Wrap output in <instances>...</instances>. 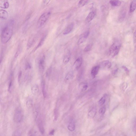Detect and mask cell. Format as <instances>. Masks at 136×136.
<instances>
[{
	"label": "cell",
	"mask_w": 136,
	"mask_h": 136,
	"mask_svg": "<svg viewBox=\"0 0 136 136\" xmlns=\"http://www.w3.org/2000/svg\"><path fill=\"white\" fill-rule=\"evenodd\" d=\"M28 136H35V135L34 133L31 132L30 133Z\"/></svg>",
	"instance_id": "obj_39"
},
{
	"label": "cell",
	"mask_w": 136,
	"mask_h": 136,
	"mask_svg": "<svg viewBox=\"0 0 136 136\" xmlns=\"http://www.w3.org/2000/svg\"><path fill=\"white\" fill-rule=\"evenodd\" d=\"M9 4L8 1L1 0L0 1V6L1 8L7 9L9 7Z\"/></svg>",
	"instance_id": "obj_17"
},
{
	"label": "cell",
	"mask_w": 136,
	"mask_h": 136,
	"mask_svg": "<svg viewBox=\"0 0 136 136\" xmlns=\"http://www.w3.org/2000/svg\"><path fill=\"white\" fill-rule=\"evenodd\" d=\"M23 117V115L22 111L18 109L15 110L14 115V121L16 123H20L22 121Z\"/></svg>",
	"instance_id": "obj_4"
},
{
	"label": "cell",
	"mask_w": 136,
	"mask_h": 136,
	"mask_svg": "<svg viewBox=\"0 0 136 136\" xmlns=\"http://www.w3.org/2000/svg\"><path fill=\"white\" fill-rule=\"evenodd\" d=\"M13 84L12 81H10V82L9 83L8 87V90L10 93H11V91H12Z\"/></svg>",
	"instance_id": "obj_32"
},
{
	"label": "cell",
	"mask_w": 136,
	"mask_h": 136,
	"mask_svg": "<svg viewBox=\"0 0 136 136\" xmlns=\"http://www.w3.org/2000/svg\"><path fill=\"white\" fill-rule=\"evenodd\" d=\"M92 46H93V44L91 43H90L87 45L84 48V51L87 52L90 51L91 49Z\"/></svg>",
	"instance_id": "obj_29"
},
{
	"label": "cell",
	"mask_w": 136,
	"mask_h": 136,
	"mask_svg": "<svg viewBox=\"0 0 136 136\" xmlns=\"http://www.w3.org/2000/svg\"><path fill=\"white\" fill-rule=\"evenodd\" d=\"M50 12H46L44 13L40 17L38 20V25L39 27L43 26L47 21L50 15Z\"/></svg>",
	"instance_id": "obj_3"
},
{
	"label": "cell",
	"mask_w": 136,
	"mask_h": 136,
	"mask_svg": "<svg viewBox=\"0 0 136 136\" xmlns=\"http://www.w3.org/2000/svg\"><path fill=\"white\" fill-rule=\"evenodd\" d=\"M52 71V68L51 67H50L48 69L46 72V75L47 77H49L50 76Z\"/></svg>",
	"instance_id": "obj_34"
},
{
	"label": "cell",
	"mask_w": 136,
	"mask_h": 136,
	"mask_svg": "<svg viewBox=\"0 0 136 136\" xmlns=\"http://www.w3.org/2000/svg\"><path fill=\"white\" fill-rule=\"evenodd\" d=\"M31 91L34 95H38L40 91L39 86L37 85H34L31 87Z\"/></svg>",
	"instance_id": "obj_11"
},
{
	"label": "cell",
	"mask_w": 136,
	"mask_h": 136,
	"mask_svg": "<svg viewBox=\"0 0 136 136\" xmlns=\"http://www.w3.org/2000/svg\"><path fill=\"white\" fill-rule=\"evenodd\" d=\"M88 0H81L78 4V6L81 7L86 5L89 3Z\"/></svg>",
	"instance_id": "obj_25"
},
{
	"label": "cell",
	"mask_w": 136,
	"mask_h": 136,
	"mask_svg": "<svg viewBox=\"0 0 136 136\" xmlns=\"http://www.w3.org/2000/svg\"><path fill=\"white\" fill-rule=\"evenodd\" d=\"M112 66L111 62L108 60H105L103 61L101 63V66L102 68L105 69L110 68Z\"/></svg>",
	"instance_id": "obj_10"
},
{
	"label": "cell",
	"mask_w": 136,
	"mask_h": 136,
	"mask_svg": "<svg viewBox=\"0 0 136 136\" xmlns=\"http://www.w3.org/2000/svg\"><path fill=\"white\" fill-rule=\"evenodd\" d=\"M37 123L39 131L41 134H43L45 132V129L44 126L43 121L42 119L40 116H38L37 113H36Z\"/></svg>",
	"instance_id": "obj_5"
},
{
	"label": "cell",
	"mask_w": 136,
	"mask_h": 136,
	"mask_svg": "<svg viewBox=\"0 0 136 136\" xmlns=\"http://www.w3.org/2000/svg\"><path fill=\"white\" fill-rule=\"evenodd\" d=\"M41 87L43 96L45 98L47 96V93L46 90L45 82L43 80L41 81Z\"/></svg>",
	"instance_id": "obj_18"
},
{
	"label": "cell",
	"mask_w": 136,
	"mask_h": 136,
	"mask_svg": "<svg viewBox=\"0 0 136 136\" xmlns=\"http://www.w3.org/2000/svg\"><path fill=\"white\" fill-rule=\"evenodd\" d=\"M74 26V24L73 23H71L64 30L63 34L64 35H66L70 33L72 30Z\"/></svg>",
	"instance_id": "obj_8"
},
{
	"label": "cell",
	"mask_w": 136,
	"mask_h": 136,
	"mask_svg": "<svg viewBox=\"0 0 136 136\" xmlns=\"http://www.w3.org/2000/svg\"><path fill=\"white\" fill-rule=\"evenodd\" d=\"M22 75V71H20L19 73V75H18V82H20V81L21 79V77Z\"/></svg>",
	"instance_id": "obj_35"
},
{
	"label": "cell",
	"mask_w": 136,
	"mask_h": 136,
	"mask_svg": "<svg viewBox=\"0 0 136 136\" xmlns=\"http://www.w3.org/2000/svg\"><path fill=\"white\" fill-rule=\"evenodd\" d=\"M90 33L89 31L88 30L82 34L80 36V38L78 41V44L80 45L84 43L86 41L87 38L89 36Z\"/></svg>",
	"instance_id": "obj_6"
},
{
	"label": "cell",
	"mask_w": 136,
	"mask_h": 136,
	"mask_svg": "<svg viewBox=\"0 0 136 136\" xmlns=\"http://www.w3.org/2000/svg\"><path fill=\"white\" fill-rule=\"evenodd\" d=\"M75 124L74 121L73 120H71L68 126V128L69 131H73L75 129Z\"/></svg>",
	"instance_id": "obj_15"
},
{
	"label": "cell",
	"mask_w": 136,
	"mask_h": 136,
	"mask_svg": "<svg viewBox=\"0 0 136 136\" xmlns=\"http://www.w3.org/2000/svg\"><path fill=\"white\" fill-rule=\"evenodd\" d=\"M35 38L34 37H32L30 39V40L29 41L27 47L30 48L33 45L35 42Z\"/></svg>",
	"instance_id": "obj_27"
},
{
	"label": "cell",
	"mask_w": 136,
	"mask_h": 136,
	"mask_svg": "<svg viewBox=\"0 0 136 136\" xmlns=\"http://www.w3.org/2000/svg\"><path fill=\"white\" fill-rule=\"evenodd\" d=\"M13 33V28L10 25H7L2 31L1 35V41L2 43L5 44L10 40Z\"/></svg>",
	"instance_id": "obj_1"
},
{
	"label": "cell",
	"mask_w": 136,
	"mask_h": 136,
	"mask_svg": "<svg viewBox=\"0 0 136 136\" xmlns=\"http://www.w3.org/2000/svg\"><path fill=\"white\" fill-rule=\"evenodd\" d=\"M73 76V73L72 71L68 72L66 76L65 80L66 82H69L72 79Z\"/></svg>",
	"instance_id": "obj_19"
},
{
	"label": "cell",
	"mask_w": 136,
	"mask_h": 136,
	"mask_svg": "<svg viewBox=\"0 0 136 136\" xmlns=\"http://www.w3.org/2000/svg\"><path fill=\"white\" fill-rule=\"evenodd\" d=\"M82 62V59L81 57L78 58L75 61L73 64V67L76 70H78L81 66Z\"/></svg>",
	"instance_id": "obj_9"
},
{
	"label": "cell",
	"mask_w": 136,
	"mask_h": 136,
	"mask_svg": "<svg viewBox=\"0 0 136 136\" xmlns=\"http://www.w3.org/2000/svg\"><path fill=\"white\" fill-rule=\"evenodd\" d=\"M122 67L126 73H128L129 71L127 68H126V67L125 66H123Z\"/></svg>",
	"instance_id": "obj_38"
},
{
	"label": "cell",
	"mask_w": 136,
	"mask_h": 136,
	"mask_svg": "<svg viewBox=\"0 0 136 136\" xmlns=\"http://www.w3.org/2000/svg\"><path fill=\"white\" fill-rule=\"evenodd\" d=\"M121 44L119 41H116L109 48V54L111 56L114 57L118 54L120 50Z\"/></svg>",
	"instance_id": "obj_2"
},
{
	"label": "cell",
	"mask_w": 136,
	"mask_h": 136,
	"mask_svg": "<svg viewBox=\"0 0 136 136\" xmlns=\"http://www.w3.org/2000/svg\"><path fill=\"white\" fill-rule=\"evenodd\" d=\"M0 17L2 19L5 20L8 17V14L6 11L3 10H1L0 11Z\"/></svg>",
	"instance_id": "obj_16"
},
{
	"label": "cell",
	"mask_w": 136,
	"mask_h": 136,
	"mask_svg": "<svg viewBox=\"0 0 136 136\" xmlns=\"http://www.w3.org/2000/svg\"><path fill=\"white\" fill-rule=\"evenodd\" d=\"M33 101L31 99H29L28 100L26 103L27 107L29 108H31L33 106Z\"/></svg>",
	"instance_id": "obj_26"
},
{
	"label": "cell",
	"mask_w": 136,
	"mask_h": 136,
	"mask_svg": "<svg viewBox=\"0 0 136 136\" xmlns=\"http://www.w3.org/2000/svg\"><path fill=\"white\" fill-rule=\"evenodd\" d=\"M95 13L94 11H91L90 12L86 18V21L87 22H89L91 21L95 17Z\"/></svg>",
	"instance_id": "obj_14"
},
{
	"label": "cell",
	"mask_w": 136,
	"mask_h": 136,
	"mask_svg": "<svg viewBox=\"0 0 136 136\" xmlns=\"http://www.w3.org/2000/svg\"><path fill=\"white\" fill-rule=\"evenodd\" d=\"M46 36V35H45L42 37V38H41L40 42H39L37 46L36 47L35 49V50H36L37 49V48L40 47H41V45L43 44V42H44V41L45 40Z\"/></svg>",
	"instance_id": "obj_24"
},
{
	"label": "cell",
	"mask_w": 136,
	"mask_h": 136,
	"mask_svg": "<svg viewBox=\"0 0 136 136\" xmlns=\"http://www.w3.org/2000/svg\"><path fill=\"white\" fill-rule=\"evenodd\" d=\"M96 113V109L95 108H93L89 111L88 115L89 117L93 118L95 116Z\"/></svg>",
	"instance_id": "obj_21"
},
{
	"label": "cell",
	"mask_w": 136,
	"mask_h": 136,
	"mask_svg": "<svg viewBox=\"0 0 136 136\" xmlns=\"http://www.w3.org/2000/svg\"><path fill=\"white\" fill-rule=\"evenodd\" d=\"M71 57L70 51H68L64 56L63 60V63L65 64H67L70 60Z\"/></svg>",
	"instance_id": "obj_13"
},
{
	"label": "cell",
	"mask_w": 136,
	"mask_h": 136,
	"mask_svg": "<svg viewBox=\"0 0 136 136\" xmlns=\"http://www.w3.org/2000/svg\"><path fill=\"white\" fill-rule=\"evenodd\" d=\"M106 111V107L105 106H104L101 107L99 110L100 114L102 115H103L105 114Z\"/></svg>",
	"instance_id": "obj_30"
},
{
	"label": "cell",
	"mask_w": 136,
	"mask_h": 136,
	"mask_svg": "<svg viewBox=\"0 0 136 136\" xmlns=\"http://www.w3.org/2000/svg\"><path fill=\"white\" fill-rule=\"evenodd\" d=\"M135 130H136V121L135 122Z\"/></svg>",
	"instance_id": "obj_40"
},
{
	"label": "cell",
	"mask_w": 136,
	"mask_h": 136,
	"mask_svg": "<svg viewBox=\"0 0 136 136\" xmlns=\"http://www.w3.org/2000/svg\"><path fill=\"white\" fill-rule=\"evenodd\" d=\"M106 100V96H103L101 98L99 101V104L100 106L103 105L105 103Z\"/></svg>",
	"instance_id": "obj_28"
},
{
	"label": "cell",
	"mask_w": 136,
	"mask_h": 136,
	"mask_svg": "<svg viewBox=\"0 0 136 136\" xmlns=\"http://www.w3.org/2000/svg\"><path fill=\"white\" fill-rule=\"evenodd\" d=\"M45 56L43 55L39 60L38 62L39 68L41 72L44 71L45 68Z\"/></svg>",
	"instance_id": "obj_7"
},
{
	"label": "cell",
	"mask_w": 136,
	"mask_h": 136,
	"mask_svg": "<svg viewBox=\"0 0 136 136\" xmlns=\"http://www.w3.org/2000/svg\"><path fill=\"white\" fill-rule=\"evenodd\" d=\"M12 136H21V132L19 130H16L14 132Z\"/></svg>",
	"instance_id": "obj_31"
},
{
	"label": "cell",
	"mask_w": 136,
	"mask_h": 136,
	"mask_svg": "<svg viewBox=\"0 0 136 136\" xmlns=\"http://www.w3.org/2000/svg\"><path fill=\"white\" fill-rule=\"evenodd\" d=\"M133 40L134 45L135 47H136V29L133 35Z\"/></svg>",
	"instance_id": "obj_33"
},
{
	"label": "cell",
	"mask_w": 136,
	"mask_h": 136,
	"mask_svg": "<svg viewBox=\"0 0 136 136\" xmlns=\"http://www.w3.org/2000/svg\"><path fill=\"white\" fill-rule=\"evenodd\" d=\"M100 68V66H94L92 68L91 71V74L93 77H95L97 75Z\"/></svg>",
	"instance_id": "obj_12"
},
{
	"label": "cell",
	"mask_w": 136,
	"mask_h": 136,
	"mask_svg": "<svg viewBox=\"0 0 136 136\" xmlns=\"http://www.w3.org/2000/svg\"><path fill=\"white\" fill-rule=\"evenodd\" d=\"M55 132V130H52L50 131L49 132V134L50 136L54 135Z\"/></svg>",
	"instance_id": "obj_37"
},
{
	"label": "cell",
	"mask_w": 136,
	"mask_h": 136,
	"mask_svg": "<svg viewBox=\"0 0 136 136\" xmlns=\"http://www.w3.org/2000/svg\"><path fill=\"white\" fill-rule=\"evenodd\" d=\"M26 69H30L31 68V66L29 63H27L26 65Z\"/></svg>",
	"instance_id": "obj_36"
},
{
	"label": "cell",
	"mask_w": 136,
	"mask_h": 136,
	"mask_svg": "<svg viewBox=\"0 0 136 136\" xmlns=\"http://www.w3.org/2000/svg\"><path fill=\"white\" fill-rule=\"evenodd\" d=\"M136 9V0H133L131 2L130 5V11L131 13L134 12Z\"/></svg>",
	"instance_id": "obj_20"
},
{
	"label": "cell",
	"mask_w": 136,
	"mask_h": 136,
	"mask_svg": "<svg viewBox=\"0 0 136 136\" xmlns=\"http://www.w3.org/2000/svg\"><path fill=\"white\" fill-rule=\"evenodd\" d=\"M110 3L113 6H117L121 5V2L119 0H111L110 1Z\"/></svg>",
	"instance_id": "obj_23"
},
{
	"label": "cell",
	"mask_w": 136,
	"mask_h": 136,
	"mask_svg": "<svg viewBox=\"0 0 136 136\" xmlns=\"http://www.w3.org/2000/svg\"><path fill=\"white\" fill-rule=\"evenodd\" d=\"M87 87H88V85L86 83H82L80 85L79 89L82 91H86Z\"/></svg>",
	"instance_id": "obj_22"
}]
</instances>
